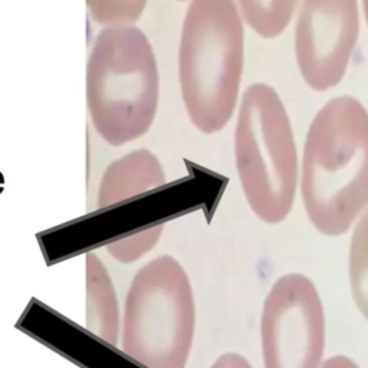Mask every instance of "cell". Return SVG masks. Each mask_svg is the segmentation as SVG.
<instances>
[{
  "instance_id": "1",
  "label": "cell",
  "mask_w": 368,
  "mask_h": 368,
  "mask_svg": "<svg viewBox=\"0 0 368 368\" xmlns=\"http://www.w3.org/2000/svg\"><path fill=\"white\" fill-rule=\"evenodd\" d=\"M299 190L312 226L341 236L368 207V112L353 96L326 102L303 145Z\"/></svg>"
},
{
  "instance_id": "2",
  "label": "cell",
  "mask_w": 368,
  "mask_h": 368,
  "mask_svg": "<svg viewBox=\"0 0 368 368\" xmlns=\"http://www.w3.org/2000/svg\"><path fill=\"white\" fill-rule=\"evenodd\" d=\"M243 22L233 0H193L179 51L181 95L188 118L203 134L230 121L243 72Z\"/></svg>"
},
{
  "instance_id": "3",
  "label": "cell",
  "mask_w": 368,
  "mask_h": 368,
  "mask_svg": "<svg viewBox=\"0 0 368 368\" xmlns=\"http://www.w3.org/2000/svg\"><path fill=\"white\" fill-rule=\"evenodd\" d=\"M159 66L134 25L104 26L87 62V107L98 135L111 145L143 137L157 114Z\"/></svg>"
},
{
  "instance_id": "4",
  "label": "cell",
  "mask_w": 368,
  "mask_h": 368,
  "mask_svg": "<svg viewBox=\"0 0 368 368\" xmlns=\"http://www.w3.org/2000/svg\"><path fill=\"white\" fill-rule=\"evenodd\" d=\"M235 159L249 207L269 224L283 222L295 202L298 152L288 112L274 88L253 84L242 95Z\"/></svg>"
},
{
  "instance_id": "5",
  "label": "cell",
  "mask_w": 368,
  "mask_h": 368,
  "mask_svg": "<svg viewBox=\"0 0 368 368\" xmlns=\"http://www.w3.org/2000/svg\"><path fill=\"white\" fill-rule=\"evenodd\" d=\"M196 331L187 272L163 255L138 270L125 296L123 351L145 368H184Z\"/></svg>"
},
{
  "instance_id": "6",
  "label": "cell",
  "mask_w": 368,
  "mask_h": 368,
  "mask_svg": "<svg viewBox=\"0 0 368 368\" xmlns=\"http://www.w3.org/2000/svg\"><path fill=\"white\" fill-rule=\"evenodd\" d=\"M326 322L315 283L302 274L281 276L260 315L263 368H321Z\"/></svg>"
},
{
  "instance_id": "7",
  "label": "cell",
  "mask_w": 368,
  "mask_h": 368,
  "mask_svg": "<svg viewBox=\"0 0 368 368\" xmlns=\"http://www.w3.org/2000/svg\"><path fill=\"white\" fill-rule=\"evenodd\" d=\"M360 35L357 0H302L295 30V56L314 91L337 87Z\"/></svg>"
},
{
  "instance_id": "8",
  "label": "cell",
  "mask_w": 368,
  "mask_h": 368,
  "mask_svg": "<svg viewBox=\"0 0 368 368\" xmlns=\"http://www.w3.org/2000/svg\"><path fill=\"white\" fill-rule=\"evenodd\" d=\"M166 183V174L159 159L147 150L130 152L114 161L102 177L100 206L123 202L132 196L160 187Z\"/></svg>"
},
{
  "instance_id": "9",
  "label": "cell",
  "mask_w": 368,
  "mask_h": 368,
  "mask_svg": "<svg viewBox=\"0 0 368 368\" xmlns=\"http://www.w3.org/2000/svg\"><path fill=\"white\" fill-rule=\"evenodd\" d=\"M87 328L111 345L120 330L117 294L107 267L95 255L87 256Z\"/></svg>"
},
{
  "instance_id": "10",
  "label": "cell",
  "mask_w": 368,
  "mask_h": 368,
  "mask_svg": "<svg viewBox=\"0 0 368 368\" xmlns=\"http://www.w3.org/2000/svg\"><path fill=\"white\" fill-rule=\"evenodd\" d=\"M348 281L354 303L368 322V207L355 220L351 235Z\"/></svg>"
},
{
  "instance_id": "11",
  "label": "cell",
  "mask_w": 368,
  "mask_h": 368,
  "mask_svg": "<svg viewBox=\"0 0 368 368\" xmlns=\"http://www.w3.org/2000/svg\"><path fill=\"white\" fill-rule=\"evenodd\" d=\"M245 22L265 39L282 35L290 23L298 0H238Z\"/></svg>"
},
{
  "instance_id": "12",
  "label": "cell",
  "mask_w": 368,
  "mask_h": 368,
  "mask_svg": "<svg viewBox=\"0 0 368 368\" xmlns=\"http://www.w3.org/2000/svg\"><path fill=\"white\" fill-rule=\"evenodd\" d=\"M148 0H87L89 15L104 26L132 25L141 17Z\"/></svg>"
},
{
  "instance_id": "13",
  "label": "cell",
  "mask_w": 368,
  "mask_h": 368,
  "mask_svg": "<svg viewBox=\"0 0 368 368\" xmlns=\"http://www.w3.org/2000/svg\"><path fill=\"white\" fill-rule=\"evenodd\" d=\"M161 233H163V226L159 224L151 229L138 231L128 238L114 242L112 245L108 246V250L111 256L115 258L117 260L124 262V263H130V262L140 259L147 252H150L152 247L157 245Z\"/></svg>"
},
{
  "instance_id": "14",
  "label": "cell",
  "mask_w": 368,
  "mask_h": 368,
  "mask_svg": "<svg viewBox=\"0 0 368 368\" xmlns=\"http://www.w3.org/2000/svg\"><path fill=\"white\" fill-rule=\"evenodd\" d=\"M209 368H253L243 355L238 353L222 354Z\"/></svg>"
},
{
  "instance_id": "15",
  "label": "cell",
  "mask_w": 368,
  "mask_h": 368,
  "mask_svg": "<svg viewBox=\"0 0 368 368\" xmlns=\"http://www.w3.org/2000/svg\"><path fill=\"white\" fill-rule=\"evenodd\" d=\"M321 368H360V365L345 355H334L331 358L325 360Z\"/></svg>"
},
{
  "instance_id": "16",
  "label": "cell",
  "mask_w": 368,
  "mask_h": 368,
  "mask_svg": "<svg viewBox=\"0 0 368 368\" xmlns=\"http://www.w3.org/2000/svg\"><path fill=\"white\" fill-rule=\"evenodd\" d=\"M362 5H364V13H365V21L368 23V0H362Z\"/></svg>"
},
{
  "instance_id": "17",
  "label": "cell",
  "mask_w": 368,
  "mask_h": 368,
  "mask_svg": "<svg viewBox=\"0 0 368 368\" xmlns=\"http://www.w3.org/2000/svg\"><path fill=\"white\" fill-rule=\"evenodd\" d=\"M179 2H184V0H179Z\"/></svg>"
}]
</instances>
